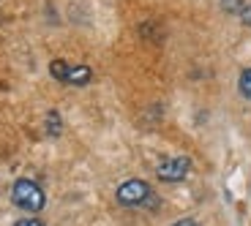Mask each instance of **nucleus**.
Returning a JSON list of instances; mask_svg holds the SVG:
<instances>
[{
	"label": "nucleus",
	"instance_id": "f257e3e1",
	"mask_svg": "<svg viewBox=\"0 0 251 226\" xmlns=\"http://www.w3.org/2000/svg\"><path fill=\"white\" fill-rule=\"evenodd\" d=\"M11 202L19 210H25V213H41L47 204V196L36 180L22 177V180H17L11 185Z\"/></svg>",
	"mask_w": 251,
	"mask_h": 226
},
{
	"label": "nucleus",
	"instance_id": "39448f33",
	"mask_svg": "<svg viewBox=\"0 0 251 226\" xmlns=\"http://www.w3.org/2000/svg\"><path fill=\"white\" fill-rule=\"evenodd\" d=\"M238 90H240V95H243V98H249V101H251V68H246L243 74H240V79H238Z\"/></svg>",
	"mask_w": 251,
	"mask_h": 226
},
{
	"label": "nucleus",
	"instance_id": "20e7f679",
	"mask_svg": "<svg viewBox=\"0 0 251 226\" xmlns=\"http://www.w3.org/2000/svg\"><path fill=\"white\" fill-rule=\"evenodd\" d=\"M188 172H191V161L186 156H177V158H167V161L158 163L156 177L161 182H180Z\"/></svg>",
	"mask_w": 251,
	"mask_h": 226
},
{
	"label": "nucleus",
	"instance_id": "423d86ee",
	"mask_svg": "<svg viewBox=\"0 0 251 226\" xmlns=\"http://www.w3.org/2000/svg\"><path fill=\"white\" fill-rule=\"evenodd\" d=\"M60 126H63V123H60V114H57V112L47 114V131H50L52 136H57V134H60Z\"/></svg>",
	"mask_w": 251,
	"mask_h": 226
},
{
	"label": "nucleus",
	"instance_id": "0eeeda50",
	"mask_svg": "<svg viewBox=\"0 0 251 226\" xmlns=\"http://www.w3.org/2000/svg\"><path fill=\"white\" fill-rule=\"evenodd\" d=\"M221 8L224 11H232V14H240L243 11V0H221Z\"/></svg>",
	"mask_w": 251,
	"mask_h": 226
},
{
	"label": "nucleus",
	"instance_id": "9d476101",
	"mask_svg": "<svg viewBox=\"0 0 251 226\" xmlns=\"http://www.w3.org/2000/svg\"><path fill=\"white\" fill-rule=\"evenodd\" d=\"M172 226H200L197 221H191V218H180V221H175Z\"/></svg>",
	"mask_w": 251,
	"mask_h": 226
},
{
	"label": "nucleus",
	"instance_id": "6e6552de",
	"mask_svg": "<svg viewBox=\"0 0 251 226\" xmlns=\"http://www.w3.org/2000/svg\"><path fill=\"white\" fill-rule=\"evenodd\" d=\"M240 22H243L246 27H251V3L243 6V11H240Z\"/></svg>",
	"mask_w": 251,
	"mask_h": 226
},
{
	"label": "nucleus",
	"instance_id": "f03ea898",
	"mask_svg": "<svg viewBox=\"0 0 251 226\" xmlns=\"http://www.w3.org/2000/svg\"><path fill=\"white\" fill-rule=\"evenodd\" d=\"M115 196H118L120 204H126V207H142V204H151L153 202V191L151 185L145 180H126L118 185V191H115Z\"/></svg>",
	"mask_w": 251,
	"mask_h": 226
},
{
	"label": "nucleus",
	"instance_id": "7ed1b4c3",
	"mask_svg": "<svg viewBox=\"0 0 251 226\" xmlns=\"http://www.w3.org/2000/svg\"><path fill=\"white\" fill-rule=\"evenodd\" d=\"M50 74L63 85H76V88H82V85H88L93 79V71L88 66H74V63H66V60H52Z\"/></svg>",
	"mask_w": 251,
	"mask_h": 226
},
{
	"label": "nucleus",
	"instance_id": "1a4fd4ad",
	"mask_svg": "<svg viewBox=\"0 0 251 226\" xmlns=\"http://www.w3.org/2000/svg\"><path fill=\"white\" fill-rule=\"evenodd\" d=\"M14 226H44V224H41L38 218H19Z\"/></svg>",
	"mask_w": 251,
	"mask_h": 226
}]
</instances>
